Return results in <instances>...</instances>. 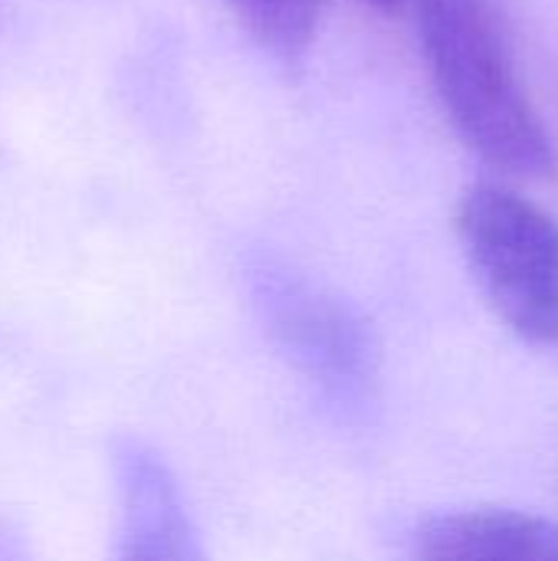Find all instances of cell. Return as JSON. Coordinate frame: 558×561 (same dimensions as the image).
I'll list each match as a JSON object with an SVG mask.
<instances>
[{"mask_svg":"<svg viewBox=\"0 0 558 561\" xmlns=\"http://www.w3.org/2000/svg\"><path fill=\"white\" fill-rule=\"evenodd\" d=\"M421 53L457 135L510 178L556 174L553 135L523 82L500 0H411Z\"/></svg>","mask_w":558,"mask_h":561,"instance_id":"obj_1","label":"cell"},{"mask_svg":"<svg viewBox=\"0 0 558 561\" xmlns=\"http://www.w3.org/2000/svg\"><path fill=\"white\" fill-rule=\"evenodd\" d=\"M454 224L500 322L526 345L558 348V217L506 184H474Z\"/></svg>","mask_w":558,"mask_h":561,"instance_id":"obj_2","label":"cell"},{"mask_svg":"<svg viewBox=\"0 0 558 561\" xmlns=\"http://www.w3.org/2000/svg\"><path fill=\"white\" fill-rule=\"evenodd\" d=\"M257 299L270 335L316 381L335 391H355L368 381L372 339L339 299L286 273H263Z\"/></svg>","mask_w":558,"mask_h":561,"instance_id":"obj_3","label":"cell"},{"mask_svg":"<svg viewBox=\"0 0 558 561\" xmlns=\"http://www.w3.org/2000/svg\"><path fill=\"white\" fill-rule=\"evenodd\" d=\"M118 561H207L168 463L138 440L115 447Z\"/></svg>","mask_w":558,"mask_h":561,"instance_id":"obj_4","label":"cell"},{"mask_svg":"<svg viewBox=\"0 0 558 561\" xmlns=\"http://www.w3.org/2000/svg\"><path fill=\"white\" fill-rule=\"evenodd\" d=\"M418 561H558V523L513 506L431 516L414 533Z\"/></svg>","mask_w":558,"mask_h":561,"instance_id":"obj_5","label":"cell"},{"mask_svg":"<svg viewBox=\"0 0 558 561\" xmlns=\"http://www.w3.org/2000/svg\"><path fill=\"white\" fill-rule=\"evenodd\" d=\"M326 0H227L234 16L273 53L299 56L312 46Z\"/></svg>","mask_w":558,"mask_h":561,"instance_id":"obj_6","label":"cell"},{"mask_svg":"<svg viewBox=\"0 0 558 561\" xmlns=\"http://www.w3.org/2000/svg\"><path fill=\"white\" fill-rule=\"evenodd\" d=\"M365 3H368V7H375L378 13H395L405 0H365Z\"/></svg>","mask_w":558,"mask_h":561,"instance_id":"obj_7","label":"cell"}]
</instances>
